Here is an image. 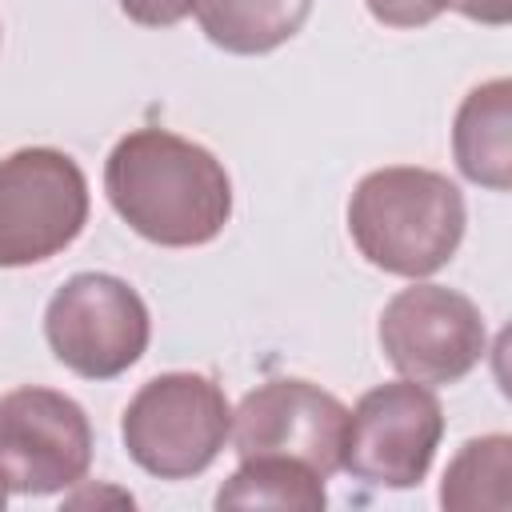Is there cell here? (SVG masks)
I'll use <instances>...</instances> for the list:
<instances>
[{"mask_svg":"<svg viewBox=\"0 0 512 512\" xmlns=\"http://www.w3.org/2000/svg\"><path fill=\"white\" fill-rule=\"evenodd\" d=\"M452 156L464 180L508 192L512 188V84L496 76L476 84L452 120Z\"/></svg>","mask_w":512,"mask_h":512,"instance_id":"10","label":"cell"},{"mask_svg":"<svg viewBox=\"0 0 512 512\" xmlns=\"http://www.w3.org/2000/svg\"><path fill=\"white\" fill-rule=\"evenodd\" d=\"M444 436V408L428 384L392 380L356 400L344 428L340 468L364 484L416 488Z\"/></svg>","mask_w":512,"mask_h":512,"instance_id":"6","label":"cell"},{"mask_svg":"<svg viewBox=\"0 0 512 512\" xmlns=\"http://www.w3.org/2000/svg\"><path fill=\"white\" fill-rule=\"evenodd\" d=\"M348 408L308 380H268L252 388L232 412V444L240 460L284 456L300 460L324 480L340 468Z\"/></svg>","mask_w":512,"mask_h":512,"instance_id":"9","label":"cell"},{"mask_svg":"<svg viewBox=\"0 0 512 512\" xmlns=\"http://www.w3.org/2000/svg\"><path fill=\"white\" fill-rule=\"evenodd\" d=\"M464 196L432 168L388 164L368 172L348 200V232L360 256L392 276L440 272L464 240Z\"/></svg>","mask_w":512,"mask_h":512,"instance_id":"2","label":"cell"},{"mask_svg":"<svg viewBox=\"0 0 512 512\" xmlns=\"http://www.w3.org/2000/svg\"><path fill=\"white\" fill-rule=\"evenodd\" d=\"M328 504L324 476L300 460L284 456H252L220 484L216 508H296L320 512Z\"/></svg>","mask_w":512,"mask_h":512,"instance_id":"13","label":"cell"},{"mask_svg":"<svg viewBox=\"0 0 512 512\" xmlns=\"http://www.w3.org/2000/svg\"><path fill=\"white\" fill-rule=\"evenodd\" d=\"M88 224V180L60 148H16L0 160V268L44 264Z\"/></svg>","mask_w":512,"mask_h":512,"instance_id":"5","label":"cell"},{"mask_svg":"<svg viewBox=\"0 0 512 512\" xmlns=\"http://www.w3.org/2000/svg\"><path fill=\"white\" fill-rule=\"evenodd\" d=\"M372 20L384 28H424L452 8V0H364Z\"/></svg>","mask_w":512,"mask_h":512,"instance_id":"14","label":"cell"},{"mask_svg":"<svg viewBox=\"0 0 512 512\" xmlns=\"http://www.w3.org/2000/svg\"><path fill=\"white\" fill-rule=\"evenodd\" d=\"M192 12L216 48L236 56H264L304 28L312 0H196Z\"/></svg>","mask_w":512,"mask_h":512,"instance_id":"11","label":"cell"},{"mask_svg":"<svg viewBox=\"0 0 512 512\" xmlns=\"http://www.w3.org/2000/svg\"><path fill=\"white\" fill-rule=\"evenodd\" d=\"M448 512H504L512 504V436H472L460 444L440 480Z\"/></svg>","mask_w":512,"mask_h":512,"instance_id":"12","label":"cell"},{"mask_svg":"<svg viewBox=\"0 0 512 512\" xmlns=\"http://www.w3.org/2000/svg\"><path fill=\"white\" fill-rule=\"evenodd\" d=\"M380 348L388 364L416 384H456L488 352L480 308L444 284L412 280L380 312Z\"/></svg>","mask_w":512,"mask_h":512,"instance_id":"8","label":"cell"},{"mask_svg":"<svg viewBox=\"0 0 512 512\" xmlns=\"http://www.w3.org/2000/svg\"><path fill=\"white\" fill-rule=\"evenodd\" d=\"M232 432L224 388L204 372H160L120 416L124 452L156 480L200 476Z\"/></svg>","mask_w":512,"mask_h":512,"instance_id":"3","label":"cell"},{"mask_svg":"<svg viewBox=\"0 0 512 512\" xmlns=\"http://www.w3.org/2000/svg\"><path fill=\"white\" fill-rule=\"evenodd\" d=\"M196 0H120V12L140 28H172L192 16Z\"/></svg>","mask_w":512,"mask_h":512,"instance_id":"15","label":"cell"},{"mask_svg":"<svg viewBox=\"0 0 512 512\" xmlns=\"http://www.w3.org/2000/svg\"><path fill=\"white\" fill-rule=\"evenodd\" d=\"M44 336L68 372L84 380H116L144 356L152 320L128 280L112 272H76L52 292Z\"/></svg>","mask_w":512,"mask_h":512,"instance_id":"4","label":"cell"},{"mask_svg":"<svg viewBox=\"0 0 512 512\" xmlns=\"http://www.w3.org/2000/svg\"><path fill=\"white\" fill-rule=\"evenodd\" d=\"M104 192L116 216L160 248H196L224 232L232 180L196 140L168 128H136L104 160Z\"/></svg>","mask_w":512,"mask_h":512,"instance_id":"1","label":"cell"},{"mask_svg":"<svg viewBox=\"0 0 512 512\" xmlns=\"http://www.w3.org/2000/svg\"><path fill=\"white\" fill-rule=\"evenodd\" d=\"M92 424L88 412L40 384L0 396V484L16 496H52L88 476Z\"/></svg>","mask_w":512,"mask_h":512,"instance_id":"7","label":"cell"},{"mask_svg":"<svg viewBox=\"0 0 512 512\" xmlns=\"http://www.w3.org/2000/svg\"><path fill=\"white\" fill-rule=\"evenodd\" d=\"M452 8L488 28H504L512 20V0H452Z\"/></svg>","mask_w":512,"mask_h":512,"instance_id":"16","label":"cell"}]
</instances>
